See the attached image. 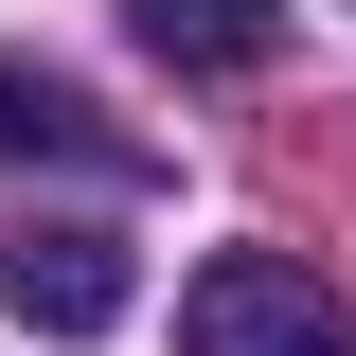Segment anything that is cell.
I'll list each match as a JSON object with an SVG mask.
<instances>
[{"label":"cell","instance_id":"1","mask_svg":"<svg viewBox=\"0 0 356 356\" xmlns=\"http://www.w3.org/2000/svg\"><path fill=\"white\" fill-rule=\"evenodd\" d=\"M178 356H356V303L303 250H214L178 285Z\"/></svg>","mask_w":356,"mask_h":356},{"label":"cell","instance_id":"3","mask_svg":"<svg viewBox=\"0 0 356 356\" xmlns=\"http://www.w3.org/2000/svg\"><path fill=\"white\" fill-rule=\"evenodd\" d=\"M125 36L161 54V72H250V54L285 36V0H125Z\"/></svg>","mask_w":356,"mask_h":356},{"label":"cell","instance_id":"4","mask_svg":"<svg viewBox=\"0 0 356 356\" xmlns=\"http://www.w3.org/2000/svg\"><path fill=\"white\" fill-rule=\"evenodd\" d=\"M0 161H125V143L89 125V89L36 72V54H0Z\"/></svg>","mask_w":356,"mask_h":356},{"label":"cell","instance_id":"2","mask_svg":"<svg viewBox=\"0 0 356 356\" xmlns=\"http://www.w3.org/2000/svg\"><path fill=\"white\" fill-rule=\"evenodd\" d=\"M125 303H143L125 232H89V214H0V321H36V339H107Z\"/></svg>","mask_w":356,"mask_h":356}]
</instances>
